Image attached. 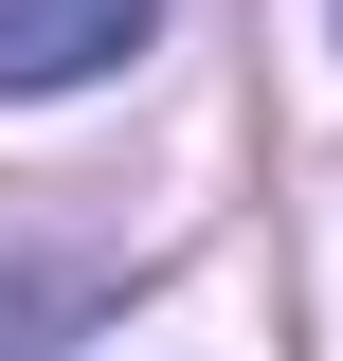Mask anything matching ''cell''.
Here are the masks:
<instances>
[{"label":"cell","mask_w":343,"mask_h":361,"mask_svg":"<svg viewBox=\"0 0 343 361\" xmlns=\"http://www.w3.org/2000/svg\"><path fill=\"white\" fill-rule=\"evenodd\" d=\"M163 37V0H0V90H90Z\"/></svg>","instance_id":"1"}]
</instances>
